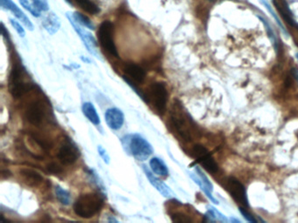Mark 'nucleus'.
<instances>
[{
    "label": "nucleus",
    "mask_w": 298,
    "mask_h": 223,
    "mask_svg": "<svg viewBox=\"0 0 298 223\" xmlns=\"http://www.w3.org/2000/svg\"><path fill=\"white\" fill-rule=\"evenodd\" d=\"M274 4L276 5L277 10L279 11L281 16L284 18V20L287 22L289 25H293V26H298L296 24L291 10L289 8L286 0H273Z\"/></svg>",
    "instance_id": "18"
},
{
    "label": "nucleus",
    "mask_w": 298,
    "mask_h": 223,
    "mask_svg": "<svg viewBox=\"0 0 298 223\" xmlns=\"http://www.w3.org/2000/svg\"><path fill=\"white\" fill-rule=\"evenodd\" d=\"M72 17L75 19V21L77 22L82 26H84V27L89 29V30H95V25L86 15L82 14L78 11H75L72 15Z\"/></svg>",
    "instance_id": "23"
},
{
    "label": "nucleus",
    "mask_w": 298,
    "mask_h": 223,
    "mask_svg": "<svg viewBox=\"0 0 298 223\" xmlns=\"http://www.w3.org/2000/svg\"><path fill=\"white\" fill-rule=\"evenodd\" d=\"M226 188L238 204L244 208L249 207L245 188L240 181L235 178L229 177L226 181Z\"/></svg>",
    "instance_id": "10"
},
{
    "label": "nucleus",
    "mask_w": 298,
    "mask_h": 223,
    "mask_svg": "<svg viewBox=\"0 0 298 223\" xmlns=\"http://www.w3.org/2000/svg\"><path fill=\"white\" fill-rule=\"evenodd\" d=\"M143 99L152 107L156 114L163 115L166 111L168 91L163 82H155L146 90Z\"/></svg>",
    "instance_id": "2"
},
{
    "label": "nucleus",
    "mask_w": 298,
    "mask_h": 223,
    "mask_svg": "<svg viewBox=\"0 0 298 223\" xmlns=\"http://www.w3.org/2000/svg\"><path fill=\"white\" fill-rule=\"evenodd\" d=\"M75 3L82 10L91 15L99 12V8L91 0H75Z\"/></svg>",
    "instance_id": "21"
},
{
    "label": "nucleus",
    "mask_w": 298,
    "mask_h": 223,
    "mask_svg": "<svg viewBox=\"0 0 298 223\" xmlns=\"http://www.w3.org/2000/svg\"><path fill=\"white\" fill-rule=\"evenodd\" d=\"M129 149L135 158L144 161L153 153V149L149 142L141 135H132L129 142Z\"/></svg>",
    "instance_id": "7"
},
{
    "label": "nucleus",
    "mask_w": 298,
    "mask_h": 223,
    "mask_svg": "<svg viewBox=\"0 0 298 223\" xmlns=\"http://www.w3.org/2000/svg\"><path fill=\"white\" fill-rule=\"evenodd\" d=\"M0 2L3 9L11 11V13L14 15L19 21H21L22 24L25 25L26 28L30 31H33V25L32 22L29 19L28 17L17 6V4H15L11 0H0Z\"/></svg>",
    "instance_id": "13"
},
{
    "label": "nucleus",
    "mask_w": 298,
    "mask_h": 223,
    "mask_svg": "<svg viewBox=\"0 0 298 223\" xmlns=\"http://www.w3.org/2000/svg\"><path fill=\"white\" fill-rule=\"evenodd\" d=\"M22 181L31 188H37L42 183L43 177L37 171L31 168H22L19 170Z\"/></svg>",
    "instance_id": "15"
},
{
    "label": "nucleus",
    "mask_w": 298,
    "mask_h": 223,
    "mask_svg": "<svg viewBox=\"0 0 298 223\" xmlns=\"http://www.w3.org/2000/svg\"><path fill=\"white\" fill-rule=\"evenodd\" d=\"M79 155L78 149L69 141H66L61 144L57 153L58 159L64 165L74 164L78 159Z\"/></svg>",
    "instance_id": "11"
},
{
    "label": "nucleus",
    "mask_w": 298,
    "mask_h": 223,
    "mask_svg": "<svg viewBox=\"0 0 298 223\" xmlns=\"http://www.w3.org/2000/svg\"><path fill=\"white\" fill-rule=\"evenodd\" d=\"M170 122L174 130L183 140L186 142L192 140V125L188 115L184 112L181 104H173L170 112Z\"/></svg>",
    "instance_id": "3"
},
{
    "label": "nucleus",
    "mask_w": 298,
    "mask_h": 223,
    "mask_svg": "<svg viewBox=\"0 0 298 223\" xmlns=\"http://www.w3.org/2000/svg\"><path fill=\"white\" fill-rule=\"evenodd\" d=\"M297 58L298 59V54H297Z\"/></svg>",
    "instance_id": "32"
},
{
    "label": "nucleus",
    "mask_w": 298,
    "mask_h": 223,
    "mask_svg": "<svg viewBox=\"0 0 298 223\" xmlns=\"http://www.w3.org/2000/svg\"><path fill=\"white\" fill-rule=\"evenodd\" d=\"M100 46L105 53L111 57L118 58L117 46L114 41V26L110 21H103L97 32Z\"/></svg>",
    "instance_id": "5"
},
{
    "label": "nucleus",
    "mask_w": 298,
    "mask_h": 223,
    "mask_svg": "<svg viewBox=\"0 0 298 223\" xmlns=\"http://www.w3.org/2000/svg\"><path fill=\"white\" fill-rule=\"evenodd\" d=\"M97 150H98V152H99V155L101 156V158L103 159V161L106 163V164H110V157L108 152H107L106 149H103L102 146H98Z\"/></svg>",
    "instance_id": "29"
},
{
    "label": "nucleus",
    "mask_w": 298,
    "mask_h": 223,
    "mask_svg": "<svg viewBox=\"0 0 298 223\" xmlns=\"http://www.w3.org/2000/svg\"><path fill=\"white\" fill-rule=\"evenodd\" d=\"M295 77H296V78L298 79V72H296V73H295Z\"/></svg>",
    "instance_id": "31"
},
{
    "label": "nucleus",
    "mask_w": 298,
    "mask_h": 223,
    "mask_svg": "<svg viewBox=\"0 0 298 223\" xmlns=\"http://www.w3.org/2000/svg\"><path fill=\"white\" fill-rule=\"evenodd\" d=\"M105 121L110 129L118 130L124 125L125 115L121 110L113 107L107 110L105 113Z\"/></svg>",
    "instance_id": "14"
},
{
    "label": "nucleus",
    "mask_w": 298,
    "mask_h": 223,
    "mask_svg": "<svg viewBox=\"0 0 298 223\" xmlns=\"http://www.w3.org/2000/svg\"><path fill=\"white\" fill-rule=\"evenodd\" d=\"M67 17H68V20L71 23V25L75 29V32H77L80 39H82V42L84 44L87 50L94 56L99 58L98 53H97V43H96V39L94 38V36L90 32L86 31L85 29L82 28V25L75 21L69 12L67 13Z\"/></svg>",
    "instance_id": "8"
},
{
    "label": "nucleus",
    "mask_w": 298,
    "mask_h": 223,
    "mask_svg": "<svg viewBox=\"0 0 298 223\" xmlns=\"http://www.w3.org/2000/svg\"><path fill=\"white\" fill-rule=\"evenodd\" d=\"M46 169H47V171H48L49 173H51V174H61V172H62L61 166H60L59 164H57V163L55 162H51L49 163V164H47Z\"/></svg>",
    "instance_id": "27"
},
{
    "label": "nucleus",
    "mask_w": 298,
    "mask_h": 223,
    "mask_svg": "<svg viewBox=\"0 0 298 223\" xmlns=\"http://www.w3.org/2000/svg\"><path fill=\"white\" fill-rule=\"evenodd\" d=\"M42 25L46 32L51 35H53L61 27V20L55 13L50 12L43 19Z\"/></svg>",
    "instance_id": "17"
},
{
    "label": "nucleus",
    "mask_w": 298,
    "mask_h": 223,
    "mask_svg": "<svg viewBox=\"0 0 298 223\" xmlns=\"http://www.w3.org/2000/svg\"><path fill=\"white\" fill-rule=\"evenodd\" d=\"M55 195H56L58 201L61 202V204L66 206L69 205V203L71 202V195L68 190L61 188V186H56L55 187Z\"/></svg>",
    "instance_id": "22"
},
{
    "label": "nucleus",
    "mask_w": 298,
    "mask_h": 223,
    "mask_svg": "<svg viewBox=\"0 0 298 223\" xmlns=\"http://www.w3.org/2000/svg\"><path fill=\"white\" fill-rule=\"evenodd\" d=\"M192 155L211 174H214L218 171L217 163L205 147L201 145L194 146L192 149Z\"/></svg>",
    "instance_id": "9"
},
{
    "label": "nucleus",
    "mask_w": 298,
    "mask_h": 223,
    "mask_svg": "<svg viewBox=\"0 0 298 223\" xmlns=\"http://www.w3.org/2000/svg\"><path fill=\"white\" fill-rule=\"evenodd\" d=\"M149 166L151 168L154 174L158 175V176H163L165 177L168 175V169H167V166H165V164L158 159V158H152L149 161Z\"/></svg>",
    "instance_id": "20"
},
{
    "label": "nucleus",
    "mask_w": 298,
    "mask_h": 223,
    "mask_svg": "<svg viewBox=\"0 0 298 223\" xmlns=\"http://www.w3.org/2000/svg\"><path fill=\"white\" fill-rule=\"evenodd\" d=\"M143 169L145 171L147 178L149 179L150 184L152 185L153 187L156 188V190L159 192L161 195L164 196V197H168V198L171 196V191H170V188H168L166 185L163 183V181H160L159 179H157L153 174V172L151 173L146 166H143Z\"/></svg>",
    "instance_id": "16"
},
{
    "label": "nucleus",
    "mask_w": 298,
    "mask_h": 223,
    "mask_svg": "<svg viewBox=\"0 0 298 223\" xmlns=\"http://www.w3.org/2000/svg\"><path fill=\"white\" fill-rule=\"evenodd\" d=\"M171 217H172V221L176 222V223H191L192 222L188 216H185V215H183L181 213L175 214Z\"/></svg>",
    "instance_id": "28"
},
{
    "label": "nucleus",
    "mask_w": 298,
    "mask_h": 223,
    "mask_svg": "<svg viewBox=\"0 0 298 223\" xmlns=\"http://www.w3.org/2000/svg\"><path fill=\"white\" fill-rule=\"evenodd\" d=\"M82 113L85 115L86 118L89 120L91 123L96 126H98L101 123L99 114H97L96 107L94 106L92 103L85 102L82 105Z\"/></svg>",
    "instance_id": "19"
},
{
    "label": "nucleus",
    "mask_w": 298,
    "mask_h": 223,
    "mask_svg": "<svg viewBox=\"0 0 298 223\" xmlns=\"http://www.w3.org/2000/svg\"><path fill=\"white\" fill-rule=\"evenodd\" d=\"M104 200L100 194L89 193L80 195L74 204L75 215L81 218L89 219L102 210Z\"/></svg>",
    "instance_id": "1"
},
{
    "label": "nucleus",
    "mask_w": 298,
    "mask_h": 223,
    "mask_svg": "<svg viewBox=\"0 0 298 223\" xmlns=\"http://www.w3.org/2000/svg\"><path fill=\"white\" fill-rule=\"evenodd\" d=\"M32 3L39 11H47L49 10L47 0H32Z\"/></svg>",
    "instance_id": "25"
},
{
    "label": "nucleus",
    "mask_w": 298,
    "mask_h": 223,
    "mask_svg": "<svg viewBox=\"0 0 298 223\" xmlns=\"http://www.w3.org/2000/svg\"><path fill=\"white\" fill-rule=\"evenodd\" d=\"M123 70L125 74L124 78H125L126 82L142 84L143 82L146 80V71L139 65L134 63L125 64Z\"/></svg>",
    "instance_id": "12"
},
{
    "label": "nucleus",
    "mask_w": 298,
    "mask_h": 223,
    "mask_svg": "<svg viewBox=\"0 0 298 223\" xmlns=\"http://www.w3.org/2000/svg\"><path fill=\"white\" fill-rule=\"evenodd\" d=\"M241 213H242V215H243V216H244V217H245L246 219L248 220V221H249V222H252V223H256V219H254V218H253L252 216H250V215H249V214H248V213L246 212L245 211V209H242V208H241Z\"/></svg>",
    "instance_id": "30"
},
{
    "label": "nucleus",
    "mask_w": 298,
    "mask_h": 223,
    "mask_svg": "<svg viewBox=\"0 0 298 223\" xmlns=\"http://www.w3.org/2000/svg\"><path fill=\"white\" fill-rule=\"evenodd\" d=\"M26 77V73L21 65L15 62L8 80V89L13 98H20L30 89V84Z\"/></svg>",
    "instance_id": "4"
},
{
    "label": "nucleus",
    "mask_w": 298,
    "mask_h": 223,
    "mask_svg": "<svg viewBox=\"0 0 298 223\" xmlns=\"http://www.w3.org/2000/svg\"><path fill=\"white\" fill-rule=\"evenodd\" d=\"M48 108L42 99H33L25 107V116L29 123L39 126L43 123L47 116Z\"/></svg>",
    "instance_id": "6"
},
{
    "label": "nucleus",
    "mask_w": 298,
    "mask_h": 223,
    "mask_svg": "<svg viewBox=\"0 0 298 223\" xmlns=\"http://www.w3.org/2000/svg\"><path fill=\"white\" fill-rule=\"evenodd\" d=\"M19 4H21L23 7L25 8L26 11H28L33 17L39 18L40 16V11L36 8L34 4H31L28 0H18Z\"/></svg>",
    "instance_id": "24"
},
{
    "label": "nucleus",
    "mask_w": 298,
    "mask_h": 223,
    "mask_svg": "<svg viewBox=\"0 0 298 223\" xmlns=\"http://www.w3.org/2000/svg\"><path fill=\"white\" fill-rule=\"evenodd\" d=\"M9 20H10V23L12 25V27L16 30V32H18V35L20 36L21 38H24L25 36V29L23 28V26L18 21H16L15 19L10 18Z\"/></svg>",
    "instance_id": "26"
}]
</instances>
